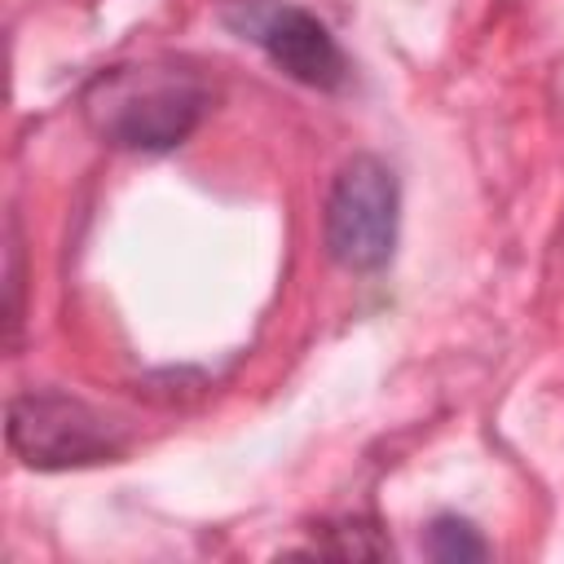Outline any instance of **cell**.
<instances>
[{
	"instance_id": "obj_3",
	"label": "cell",
	"mask_w": 564,
	"mask_h": 564,
	"mask_svg": "<svg viewBox=\"0 0 564 564\" xmlns=\"http://www.w3.org/2000/svg\"><path fill=\"white\" fill-rule=\"evenodd\" d=\"M4 441L13 458L35 471H75V467L115 463L128 445L115 419L53 388L9 397Z\"/></svg>"
},
{
	"instance_id": "obj_2",
	"label": "cell",
	"mask_w": 564,
	"mask_h": 564,
	"mask_svg": "<svg viewBox=\"0 0 564 564\" xmlns=\"http://www.w3.org/2000/svg\"><path fill=\"white\" fill-rule=\"evenodd\" d=\"M397 225H401L397 172L379 154L344 159L322 212L326 256L348 273H379L397 251Z\"/></svg>"
},
{
	"instance_id": "obj_6",
	"label": "cell",
	"mask_w": 564,
	"mask_h": 564,
	"mask_svg": "<svg viewBox=\"0 0 564 564\" xmlns=\"http://www.w3.org/2000/svg\"><path fill=\"white\" fill-rule=\"evenodd\" d=\"M22 251H18V225L9 216V247H4V291H9V308H4V326H9V344L18 339V322H22V304H18V291H22Z\"/></svg>"
},
{
	"instance_id": "obj_1",
	"label": "cell",
	"mask_w": 564,
	"mask_h": 564,
	"mask_svg": "<svg viewBox=\"0 0 564 564\" xmlns=\"http://www.w3.org/2000/svg\"><path fill=\"white\" fill-rule=\"evenodd\" d=\"M212 110V84L176 57H137L97 70L79 88V115L97 141L132 154H163L189 141Z\"/></svg>"
},
{
	"instance_id": "obj_4",
	"label": "cell",
	"mask_w": 564,
	"mask_h": 564,
	"mask_svg": "<svg viewBox=\"0 0 564 564\" xmlns=\"http://www.w3.org/2000/svg\"><path fill=\"white\" fill-rule=\"evenodd\" d=\"M220 18L238 40H251L286 79L317 93H335L348 84L352 66L317 13L291 0H234Z\"/></svg>"
},
{
	"instance_id": "obj_5",
	"label": "cell",
	"mask_w": 564,
	"mask_h": 564,
	"mask_svg": "<svg viewBox=\"0 0 564 564\" xmlns=\"http://www.w3.org/2000/svg\"><path fill=\"white\" fill-rule=\"evenodd\" d=\"M427 555L432 560H485L489 555V542L480 538V529L454 511L436 516L427 524Z\"/></svg>"
}]
</instances>
